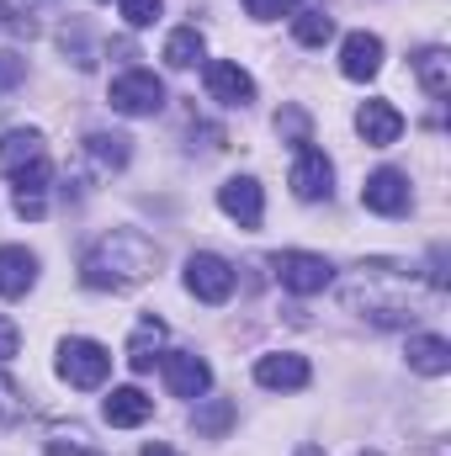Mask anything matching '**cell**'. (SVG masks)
<instances>
[{
	"mask_svg": "<svg viewBox=\"0 0 451 456\" xmlns=\"http://www.w3.org/2000/svg\"><path fill=\"white\" fill-rule=\"evenodd\" d=\"M356 133H361L372 149H388V143H398L404 117H398L393 102H361V112H356Z\"/></svg>",
	"mask_w": 451,
	"mask_h": 456,
	"instance_id": "15",
	"label": "cell"
},
{
	"mask_svg": "<svg viewBox=\"0 0 451 456\" xmlns=\"http://www.w3.org/2000/svg\"><path fill=\"white\" fill-rule=\"evenodd\" d=\"M112 112L122 117H154L165 107V86H160V75L154 69H127V75H117L112 80Z\"/></svg>",
	"mask_w": 451,
	"mask_h": 456,
	"instance_id": "5",
	"label": "cell"
},
{
	"mask_svg": "<svg viewBox=\"0 0 451 456\" xmlns=\"http://www.w3.org/2000/svg\"><path fill=\"white\" fill-rule=\"evenodd\" d=\"M102 409H107V425H117V430H133V425H144V419L154 414V398H149L144 387H112Z\"/></svg>",
	"mask_w": 451,
	"mask_h": 456,
	"instance_id": "17",
	"label": "cell"
},
{
	"mask_svg": "<svg viewBox=\"0 0 451 456\" xmlns=\"http://www.w3.org/2000/svg\"><path fill=\"white\" fill-rule=\"evenodd\" d=\"M244 11H250L255 21H276V16H292L298 0H244Z\"/></svg>",
	"mask_w": 451,
	"mask_h": 456,
	"instance_id": "29",
	"label": "cell"
},
{
	"mask_svg": "<svg viewBox=\"0 0 451 456\" xmlns=\"http://www.w3.org/2000/svg\"><path fill=\"white\" fill-rule=\"evenodd\" d=\"M37 287V255L21 244H0V297H27Z\"/></svg>",
	"mask_w": 451,
	"mask_h": 456,
	"instance_id": "14",
	"label": "cell"
},
{
	"mask_svg": "<svg viewBox=\"0 0 451 456\" xmlns=\"http://www.w3.org/2000/svg\"><path fill=\"white\" fill-rule=\"evenodd\" d=\"M186 292L192 297H202V303H228L234 297V265H228L224 255H192L186 260Z\"/></svg>",
	"mask_w": 451,
	"mask_h": 456,
	"instance_id": "7",
	"label": "cell"
},
{
	"mask_svg": "<svg viewBox=\"0 0 451 456\" xmlns=\"http://www.w3.org/2000/svg\"><path fill=\"white\" fill-rule=\"evenodd\" d=\"M345 308L366 314V319L382 324V330H398V324L420 319L414 292H409V276H398V265H377V260L356 271V281L345 287Z\"/></svg>",
	"mask_w": 451,
	"mask_h": 456,
	"instance_id": "2",
	"label": "cell"
},
{
	"mask_svg": "<svg viewBox=\"0 0 451 456\" xmlns=\"http://www.w3.org/2000/svg\"><path fill=\"white\" fill-rule=\"evenodd\" d=\"M382 69V37L377 32H350L340 43V75L345 80H372Z\"/></svg>",
	"mask_w": 451,
	"mask_h": 456,
	"instance_id": "13",
	"label": "cell"
},
{
	"mask_svg": "<svg viewBox=\"0 0 451 456\" xmlns=\"http://www.w3.org/2000/svg\"><path fill=\"white\" fill-rule=\"evenodd\" d=\"M127 143H133V138H122V133H91V138H86V149H91V159H96L102 170H122V165L133 159Z\"/></svg>",
	"mask_w": 451,
	"mask_h": 456,
	"instance_id": "24",
	"label": "cell"
},
{
	"mask_svg": "<svg viewBox=\"0 0 451 456\" xmlns=\"http://www.w3.org/2000/svg\"><path fill=\"white\" fill-rule=\"evenodd\" d=\"M21 80H27V59L11 53V48H0V91H16Z\"/></svg>",
	"mask_w": 451,
	"mask_h": 456,
	"instance_id": "28",
	"label": "cell"
},
{
	"mask_svg": "<svg viewBox=\"0 0 451 456\" xmlns=\"http://www.w3.org/2000/svg\"><path fill=\"white\" fill-rule=\"evenodd\" d=\"M292 197L298 202H324L330 191H335V165L324 159V149H314V143H303L298 149V159H292Z\"/></svg>",
	"mask_w": 451,
	"mask_h": 456,
	"instance_id": "6",
	"label": "cell"
},
{
	"mask_svg": "<svg viewBox=\"0 0 451 456\" xmlns=\"http://www.w3.org/2000/svg\"><path fill=\"white\" fill-rule=\"evenodd\" d=\"M292 37L303 48H324L335 37V16H324V11H292Z\"/></svg>",
	"mask_w": 451,
	"mask_h": 456,
	"instance_id": "22",
	"label": "cell"
},
{
	"mask_svg": "<svg viewBox=\"0 0 451 456\" xmlns=\"http://www.w3.org/2000/svg\"><path fill=\"white\" fill-rule=\"evenodd\" d=\"M255 382L271 387V393H298V387H308V361L292 355V350H271V355L255 361Z\"/></svg>",
	"mask_w": 451,
	"mask_h": 456,
	"instance_id": "10",
	"label": "cell"
},
{
	"mask_svg": "<svg viewBox=\"0 0 451 456\" xmlns=\"http://www.w3.org/2000/svg\"><path fill=\"white\" fill-rule=\"evenodd\" d=\"M409 175L404 170H377V175H366V186H361V208L366 213H382V218H398V213H409Z\"/></svg>",
	"mask_w": 451,
	"mask_h": 456,
	"instance_id": "8",
	"label": "cell"
},
{
	"mask_svg": "<svg viewBox=\"0 0 451 456\" xmlns=\"http://www.w3.org/2000/svg\"><path fill=\"white\" fill-rule=\"evenodd\" d=\"M202 80H208V96L224 102V107H250V102H255V80H250L239 64H228V59H213V64L202 69Z\"/></svg>",
	"mask_w": 451,
	"mask_h": 456,
	"instance_id": "12",
	"label": "cell"
},
{
	"mask_svg": "<svg viewBox=\"0 0 451 456\" xmlns=\"http://www.w3.org/2000/svg\"><path fill=\"white\" fill-rule=\"evenodd\" d=\"M414 75H420L425 96H436V102H447L451 96V53L447 48H425V53L414 59Z\"/></svg>",
	"mask_w": 451,
	"mask_h": 456,
	"instance_id": "20",
	"label": "cell"
},
{
	"mask_svg": "<svg viewBox=\"0 0 451 456\" xmlns=\"http://www.w3.org/2000/svg\"><path fill=\"white\" fill-rule=\"evenodd\" d=\"M37 159H48L43 154V133H32V127H11L5 138H0V175H21V170H32Z\"/></svg>",
	"mask_w": 451,
	"mask_h": 456,
	"instance_id": "16",
	"label": "cell"
},
{
	"mask_svg": "<svg viewBox=\"0 0 451 456\" xmlns=\"http://www.w3.org/2000/svg\"><path fill=\"white\" fill-rule=\"evenodd\" d=\"M276 133H287V138H292V143L303 149V143H308V117L298 112V107H287V112L276 117Z\"/></svg>",
	"mask_w": 451,
	"mask_h": 456,
	"instance_id": "30",
	"label": "cell"
},
{
	"mask_svg": "<svg viewBox=\"0 0 451 456\" xmlns=\"http://www.w3.org/2000/svg\"><path fill=\"white\" fill-rule=\"evenodd\" d=\"M16 213H21V218H43V213H48L43 186H16Z\"/></svg>",
	"mask_w": 451,
	"mask_h": 456,
	"instance_id": "31",
	"label": "cell"
},
{
	"mask_svg": "<svg viewBox=\"0 0 451 456\" xmlns=\"http://www.w3.org/2000/svg\"><path fill=\"white\" fill-rule=\"evenodd\" d=\"M43 452L48 456H102L91 446V430L86 425H53L48 441H43Z\"/></svg>",
	"mask_w": 451,
	"mask_h": 456,
	"instance_id": "21",
	"label": "cell"
},
{
	"mask_svg": "<svg viewBox=\"0 0 451 456\" xmlns=\"http://www.w3.org/2000/svg\"><path fill=\"white\" fill-rule=\"evenodd\" d=\"M160 345H165V324L149 314L138 330H133V340H127V366L144 377V371H154V355H160Z\"/></svg>",
	"mask_w": 451,
	"mask_h": 456,
	"instance_id": "19",
	"label": "cell"
},
{
	"mask_svg": "<svg viewBox=\"0 0 451 456\" xmlns=\"http://www.w3.org/2000/svg\"><path fill=\"white\" fill-rule=\"evenodd\" d=\"M192 425H197V436H208V441H224L228 430H234V403H228V398L202 403V409L192 414Z\"/></svg>",
	"mask_w": 451,
	"mask_h": 456,
	"instance_id": "25",
	"label": "cell"
},
{
	"mask_svg": "<svg viewBox=\"0 0 451 456\" xmlns=\"http://www.w3.org/2000/svg\"><path fill=\"white\" fill-rule=\"evenodd\" d=\"M202 59V32L197 27H176L170 37H165V64L170 69H192Z\"/></svg>",
	"mask_w": 451,
	"mask_h": 456,
	"instance_id": "23",
	"label": "cell"
},
{
	"mask_svg": "<svg viewBox=\"0 0 451 456\" xmlns=\"http://www.w3.org/2000/svg\"><path fill=\"white\" fill-rule=\"evenodd\" d=\"M154 271H160V244H154L149 233H138V228H112V233H102V239L86 249V260H80V281H86L91 292H127V287L149 281Z\"/></svg>",
	"mask_w": 451,
	"mask_h": 456,
	"instance_id": "1",
	"label": "cell"
},
{
	"mask_svg": "<svg viewBox=\"0 0 451 456\" xmlns=\"http://www.w3.org/2000/svg\"><path fill=\"white\" fill-rule=\"evenodd\" d=\"M0 27H5V32H27V37L37 32V21H32V16H21V11H11L5 0H0Z\"/></svg>",
	"mask_w": 451,
	"mask_h": 456,
	"instance_id": "32",
	"label": "cell"
},
{
	"mask_svg": "<svg viewBox=\"0 0 451 456\" xmlns=\"http://www.w3.org/2000/svg\"><path fill=\"white\" fill-rule=\"evenodd\" d=\"M271 271H276V281H282L287 292H298V297H314V292H324V287L335 281V265H330L324 255H308V249H282V255H271Z\"/></svg>",
	"mask_w": 451,
	"mask_h": 456,
	"instance_id": "3",
	"label": "cell"
},
{
	"mask_svg": "<svg viewBox=\"0 0 451 456\" xmlns=\"http://www.w3.org/2000/svg\"><path fill=\"white\" fill-rule=\"evenodd\" d=\"M138 456H181V452H176V446H165V441H154V446H144Z\"/></svg>",
	"mask_w": 451,
	"mask_h": 456,
	"instance_id": "34",
	"label": "cell"
},
{
	"mask_svg": "<svg viewBox=\"0 0 451 456\" xmlns=\"http://www.w3.org/2000/svg\"><path fill=\"white\" fill-rule=\"evenodd\" d=\"M298 456H324V452H319V446H303V452H298Z\"/></svg>",
	"mask_w": 451,
	"mask_h": 456,
	"instance_id": "35",
	"label": "cell"
},
{
	"mask_svg": "<svg viewBox=\"0 0 451 456\" xmlns=\"http://www.w3.org/2000/svg\"><path fill=\"white\" fill-rule=\"evenodd\" d=\"M16 419H27V393L16 387L11 371H0V425H16Z\"/></svg>",
	"mask_w": 451,
	"mask_h": 456,
	"instance_id": "26",
	"label": "cell"
},
{
	"mask_svg": "<svg viewBox=\"0 0 451 456\" xmlns=\"http://www.w3.org/2000/svg\"><path fill=\"white\" fill-rule=\"evenodd\" d=\"M409 371H420V377H447L451 371V340L441 335H409Z\"/></svg>",
	"mask_w": 451,
	"mask_h": 456,
	"instance_id": "18",
	"label": "cell"
},
{
	"mask_svg": "<svg viewBox=\"0 0 451 456\" xmlns=\"http://www.w3.org/2000/svg\"><path fill=\"white\" fill-rule=\"evenodd\" d=\"M112 371V350L96 340H64L59 345V377L70 387H102Z\"/></svg>",
	"mask_w": 451,
	"mask_h": 456,
	"instance_id": "4",
	"label": "cell"
},
{
	"mask_svg": "<svg viewBox=\"0 0 451 456\" xmlns=\"http://www.w3.org/2000/svg\"><path fill=\"white\" fill-rule=\"evenodd\" d=\"M16 350H21V335H16V324L0 314V361H5V355H16Z\"/></svg>",
	"mask_w": 451,
	"mask_h": 456,
	"instance_id": "33",
	"label": "cell"
},
{
	"mask_svg": "<svg viewBox=\"0 0 451 456\" xmlns=\"http://www.w3.org/2000/svg\"><path fill=\"white\" fill-rule=\"evenodd\" d=\"M165 382H170L176 398H202V393L213 387V371H208L202 355H192V350H170V355H165Z\"/></svg>",
	"mask_w": 451,
	"mask_h": 456,
	"instance_id": "11",
	"label": "cell"
},
{
	"mask_svg": "<svg viewBox=\"0 0 451 456\" xmlns=\"http://www.w3.org/2000/svg\"><path fill=\"white\" fill-rule=\"evenodd\" d=\"M218 208H224L239 228H260V218H266L260 181H255V175H228L224 186H218Z\"/></svg>",
	"mask_w": 451,
	"mask_h": 456,
	"instance_id": "9",
	"label": "cell"
},
{
	"mask_svg": "<svg viewBox=\"0 0 451 456\" xmlns=\"http://www.w3.org/2000/svg\"><path fill=\"white\" fill-rule=\"evenodd\" d=\"M361 456H377V452H361Z\"/></svg>",
	"mask_w": 451,
	"mask_h": 456,
	"instance_id": "36",
	"label": "cell"
},
{
	"mask_svg": "<svg viewBox=\"0 0 451 456\" xmlns=\"http://www.w3.org/2000/svg\"><path fill=\"white\" fill-rule=\"evenodd\" d=\"M117 11H122L127 27H154V16L165 11V0H117Z\"/></svg>",
	"mask_w": 451,
	"mask_h": 456,
	"instance_id": "27",
	"label": "cell"
}]
</instances>
